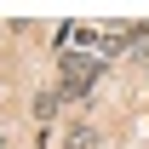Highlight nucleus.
<instances>
[{"instance_id":"obj_1","label":"nucleus","mask_w":149,"mask_h":149,"mask_svg":"<svg viewBox=\"0 0 149 149\" xmlns=\"http://www.w3.org/2000/svg\"><path fill=\"white\" fill-rule=\"evenodd\" d=\"M103 69H109V63H103V57H92V52H63V57H57V74H63V80H74V86H97V80H103Z\"/></svg>"},{"instance_id":"obj_2","label":"nucleus","mask_w":149,"mask_h":149,"mask_svg":"<svg viewBox=\"0 0 149 149\" xmlns=\"http://www.w3.org/2000/svg\"><path fill=\"white\" fill-rule=\"evenodd\" d=\"M29 109H35V120H40V126H52V120H57V109H63V92H40Z\"/></svg>"},{"instance_id":"obj_3","label":"nucleus","mask_w":149,"mask_h":149,"mask_svg":"<svg viewBox=\"0 0 149 149\" xmlns=\"http://www.w3.org/2000/svg\"><path fill=\"white\" fill-rule=\"evenodd\" d=\"M63 149H97V132L92 126H74L69 138H63Z\"/></svg>"},{"instance_id":"obj_4","label":"nucleus","mask_w":149,"mask_h":149,"mask_svg":"<svg viewBox=\"0 0 149 149\" xmlns=\"http://www.w3.org/2000/svg\"><path fill=\"white\" fill-rule=\"evenodd\" d=\"M0 143H6V126H0Z\"/></svg>"}]
</instances>
